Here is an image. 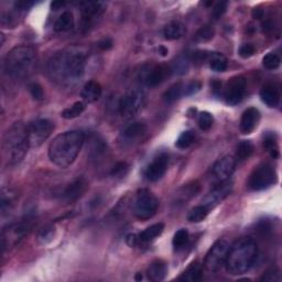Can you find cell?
<instances>
[{"mask_svg":"<svg viewBox=\"0 0 282 282\" xmlns=\"http://www.w3.org/2000/svg\"><path fill=\"white\" fill-rule=\"evenodd\" d=\"M89 51L80 45H72L56 52L48 63L51 80L63 86H71L83 76Z\"/></svg>","mask_w":282,"mask_h":282,"instance_id":"6da1fadb","label":"cell"},{"mask_svg":"<svg viewBox=\"0 0 282 282\" xmlns=\"http://www.w3.org/2000/svg\"><path fill=\"white\" fill-rule=\"evenodd\" d=\"M84 141L85 135L82 131L72 130L61 133L50 143L49 159L59 168H69L78 158Z\"/></svg>","mask_w":282,"mask_h":282,"instance_id":"7a4b0ae2","label":"cell"},{"mask_svg":"<svg viewBox=\"0 0 282 282\" xmlns=\"http://www.w3.org/2000/svg\"><path fill=\"white\" fill-rule=\"evenodd\" d=\"M258 256V247L255 240L250 237H243L236 240L229 247L225 267L229 275H244L254 266Z\"/></svg>","mask_w":282,"mask_h":282,"instance_id":"3957f363","label":"cell"},{"mask_svg":"<svg viewBox=\"0 0 282 282\" xmlns=\"http://www.w3.org/2000/svg\"><path fill=\"white\" fill-rule=\"evenodd\" d=\"M30 147L28 127L18 121L9 128L3 136V157L8 165L16 166L21 162Z\"/></svg>","mask_w":282,"mask_h":282,"instance_id":"277c9868","label":"cell"},{"mask_svg":"<svg viewBox=\"0 0 282 282\" xmlns=\"http://www.w3.org/2000/svg\"><path fill=\"white\" fill-rule=\"evenodd\" d=\"M35 62V50L29 45H19L7 53L3 60V71L10 78L22 79L31 73Z\"/></svg>","mask_w":282,"mask_h":282,"instance_id":"5b68a950","label":"cell"},{"mask_svg":"<svg viewBox=\"0 0 282 282\" xmlns=\"http://www.w3.org/2000/svg\"><path fill=\"white\" fill-rule=\"evenodd\" d=\"M159 199L149 189L143 188L138 192L133 203V214L138 219L147 220L152 218L158 212Z\"/></svg>","mask_w":282,"mask_h":282,"instance_id":"8992f818","label":"cell"},{"mask_svg":"<svg viewBox=\"0 0 282 282\" xmlns=\"http://www.w3.org/2000/svg\"><path fill=\"white\" fill-rule=\"evenodd\" d=\"M229 244L224 239H219L215 243L211 248H209L208 253L205 256L204 260V268L208 273H217L225 266L227 259L228 250H229Z\"/></svg>","mask_w":282,"mask_h":282,"instance_id":"52a82bcc","label":"cell"},{"mask_svg":"<svg viewBox=\"0 0 282 282\" xmlns=\"http://www.w3.org/2000/svg\"><path fill=\"white\" fill-rule=\"evenodd\" d=\"M146 105L145 92L138 89H132L121 97L118 104L120 114L125 117H132L142 110Z\"/></svg>","mask_w":282,"mask_h":282,"instance_id":"ba28073f","label":"cell"},{"mask_svg":"<svg viewBox=\"0 0 282 282\" xmlns=\"http://www.w3.org/2000/svg\"><path fill=\"white\" fill-rule=\"evenodd\" d=\"M277 181L275 169L268 163L258 166L250 174L248 186L253 191H263L274 186Z\"/></svg>","mask_w":282,"mask_h":282,"instance_id":"9c48e42d","label":"cell"},{"mask_svg":"<svg viewBox=\"0 0 282 282\" xmlns=\"http://www.w3.org/2000/svg\"><path fill=\"white\" fill-rule=\"evenodd\" d=\"M54 126L49 119H37L28 126V135L30 147L37 148L51 136Z\"/></svg>","mask_w":282,"mask_h":282,"instance_id":"30bf717a","label":"cell"},{"mask_svg":"<svg viewBox=\"0 0 282 282\" xmlns=\"http://www.w3.org/2000/svg\"><path fill=\"white\" fill-rule=\"evenodd\" d=\"M106 6L107 4L102 1H85L81 3L82 28L85 31H89L91 28L94 27L97 19H99L104 13Z\"/></svg>","mask_w":282,"mask_h":282,"instance_id":"8fae6325","label":"cell"},{"mask_svg":"<svg viewBox=\"0 0 282 282\" xmlns=\"http://www.w3.org/2000/svg\"><path fill=\"white\" fill-rule=\"evenodd\" d=\"M247 90V80L244 76L238 75L230 79L224 92L225 100L228 105L235 106L243 100Z\"/></svg>","mask_w":282,"mask_h":282,"instance_id":"7c38bea8","label":"cell"},{"mask_svg":"<svg viewBox=\"0 0 282 282\" xmlns=\"http://www.w3.org/2000/svg\"><path fill=\"white\" fill-rule=\"evenodd\" d=\"M147 133V126L143 122H132L124 128L119 137L122 147H131L143 139Z\"/></svg>","mask_w":282,"mask_h":282,"instance_id":"4fadbf2b","label":"cell"},{"mask_svg":"<svg viewBox=\"0 0 282 282\" xmlns=\"http://www.w3.org/2000/svg\"><path fill=\"white\" fill-rule=\"evenodd\" d=\"M232 189H233V183L229 180L219 182L217 186L214 187L212 191L204 197L203 205H205V206L208 207L209 209L214 208L229 195Z\"/></svg>","mask_w":282,"mask_h":282,"instance_id":"5bb4252c","label":"cell"},{"mask_svg":"<svg viewBox=\"0 0 282 282\" xmlns=\"http://www.w3.org/2000/svg\"><path fill=\"white\" fill-rule=\"evenodd\" d=\"M169 166V156L167 153H160L148 165L145 170V177L148 181L156 182L165 176Z\"/></svg>","mask_w":282,"mask_h":282,"instance_id":"9a60e30c","label":"cell"},{"mask_svg":"<svg viewBox=\"0 0 282 282\" xmlns=\"http://www.w3.org/2000/svg\"><path fill=\"white\" fill-rule=\"evenodd\" d=\"M172 73L171 68L168 65H155L150 68L149 70H147L143 76V82L148 87H157L159 85H161L163 82H165L169 75Z\"/></svg>","mask_w":282,"mask_h":282,"instance_id":"2e32d148","label":"cell"},{"mask_svg":"<svg viewBox=\"0 0 282 282\" xmlns=\"http://www.w3.org/2000/svg\"><path fill=\"white\" fill-rule=\"evenodd\" d=\"M87 188H89V182H87L84 178L75 179L74 181H72L70 184H68V187L64 188L61 197H62L63 201H65L66 203H73L84 195Z\"/></svg>","mask_w":282,"mask_h":282,"instance_id":"e0dca14e","label":"cell"},{"mask_svg":"<svg viewBox=\"0 0 282 282\" xmlns=\"http://www.w3.org/2000/svg\"><path fill=\"white\" fill-rule=\"evenodd\" d=\"M236 168V159L232 156H225L215 162L213 166V174L219 182L229 180Z\"/></svg>","mask_w":282,"mask_h":282,"instance_id":"ac0fdd59","label":"cell"},{"mask_svg":"<svg viewBox=\"0 0 282 282\" xmlns=\"http://www.w3.org/2000/svg\"><path fill=\"white\" fill-rule=\"evenodd\" d=\"M260 120V112L257 108L255 107H250L247 108L242 115L240 118V131H242L244 135H249V133L253 132L256 127L258 126V122Z\"/></svg>","mask_w":282,"mask_h":282,"instance_id":"d6986e66","label":"cell"},{"mask_svg":"<svg viewBox=\"0 0 282 282\" xmlns=\"http://www.w3.org/2000/svg\"><path fill=\"white\" fill-rule=\"evenodd\" d=\"M260 98L270 108H276L280 102V91L274 84H266L260 91Z\"/></svg>","mask_w":282,"mask_h":282,"instance_id":"ffe728a7","label":"cell"},{"mask_svg":"<svg viewBox=\"0 0 282 282\" xmlns=\"http://www.w3.org/2000/svg\"><path fill=\"white\" fill-rule=\"evenodd\" d=\"M101 86L96 81H90L84 85L82 90L81 96L84 101L86 102H95L100 98L101 96Z\"/></svg>","mask_w":282,"mask_h":282,"instance_id":"44dd1931","label":"cell"},{"mask_svg":"<svg viewBox=\"0 0 282 282\" xmlns=\"http://www.w3.org/2000/svg\"><path fill=\"white\" fill-rule=\"evenodd\" d=\"M187 32V28L180 21H172L168 23L163 29V35L165 39L169 41H174L181 39Z\"/></svg>","mask_w":282,"mask_h":282,"instance_id":"7402d4cb","label":"cell"},{"mask_svg":"<svg viewBox=\"0 0 282 282\" xmlns=\"http://www.w3.org/2000/svg\"><path fill=\"white\" fill-rule=\"evenodd\" d=\"M167 274H168L167 265L159 260L152 263L147 271L148 279L153 282H160L162 280H165Z\"/></svg>","mask_w":282,"mask_h":282,"instance_id":"603a6c76","label":"cell"},{"mask_svg":"<svg viewBox=\"0 0 282 282\" xmlns=\"http://www.w3.org/2000/svg\"><path fill=\"white\" fill-rule=\"evenodd\" d=\"M203 276V267L198 263V261H194L188 267V269L184 271L182 276L179 278L181 281H188V282H195L201 280Z\"/></svg>","mask_w":282,"mask_h":282,"instance_id":"cb8c5ba5","label":"cell"},{"mask_svg":"<svg viewBox=\"0 0 282 282\" xmlns=\"http://www.w3.org/2000/svg\"><path fill=\"white\" fill-rule=\"evenodd\" d=\"M163 230H165V224L163 223L153 224L151 226L146 228L139 236H138V237H139V242L150 243L152 240L158 238L159 236L163 233Z\"/></svg>","mask_w":282,"mask_h":282,"instance_id":"d4e9b609","label":"cell"},{"mask_svg":"<svg viewBox=\"0 0 282 282\" xmlns=\"http://www.w3.org/2000/svg\"><path fill=\"white\" fill-rule=\"evenodd\" d=\"M74 23H75V20H74L73 13L70 11H65L61 14L58 19H56V21L54 23V31L56 32L69 31V30L73 29Z\"/></svg>","mask_w":282,"mask_h":282,"instance_id":"484cf974","label":"cell"},{"mask_svg":"<svg viewBox=\"0 0 282 282\" xmlns=\"http://www.w3.org/2000/svg\"><path fill=\"white\" fill-rule=\"evenodd\" d=\"M184 85L182 82H178V83L173 84L170 89L166 91V93L163 94V100H165L167 104H173L177 100L181 98L182 96H184Z\"/></svg>","mask_w":282,"mask_h":282,"instance_id":"4316f807","label":"cell"},{"mask_svg":"<svg viewBox=\"0 0 282 282\" xmlns=\"http://www.w3.org/2000/svg\"><path fill=\"white\" fill-rule=\"evenodd\" d=\"M209 211H211V209L203 204L194 206L188 214V220L191 223H201L207 217Z\"/></svg>","mask_w":282,"mask_h":282,"instance_id":"83f0119b","label":"cell"},{"mask_svg":"<svg viewBox=\"0 0 282 282\" xmlns=\"http://www.w3.org/2000/svg\"><path fill=\"white\" fill-rule=\"evenodd\" d=\"M198 191H199V184L197 182H193V183L187 184V186H184L179 189L177 196L181 202H184V201H188V199H189L193 196H195L198 193Z\"/></svg>","mask_w":282,"mask_h":282,"instance_id":"f1b7e54d","label":"cell"},{"mask_svg":"<svg viewBox=\"0 0 282 282\" xmlns=\"http://www.w3.org/2000/svg\"><path fill=\"white\" fill-rule=\"evenodd\" d=\"M254 145L248 140L240 141L237 146V150H236V158L239 161H245L251 157L254 153Z\"/></svg>","mask_w":282,"mask_h":282,"instance_id":"f546056e","label":"cell"},{"mask_svg":"<svg viewBox=\"0 0 282 282\" xmlns=\"http://www.w3.org/2000/svg\"><path fill=\"white\" fill-rule=\"evenodd\" d=\"M85 110V102L83 101H76L69 108H65L61 116L64 119H74V118L81 116Z\"/></svg>","mask_w":282,"mask_h":282,"instance_id":"4dcf8cb0","label":"cell"},{"mask_svg":"<svg viewBox=\"0 0 282 282\" xmlns=\"http://www.w3.org/2000/svg\"><path fill=\"white\" fill-rule=\"evenodd\" d=\"M209 68L214 72H225L227 70V60L224 55L219 53H212L209 58Z\"/></svg>","mask_w":282,"mask_h":282,"instance_id":"1f68e13d","label":"cell"},{"mask_svg":"<svg viewBox=\"0 0 282 282\" xmlns=\"http://www.w3.org/2000/svg\"><path fill=\"white\" fill-rule=\"evenodd\" d=\"M189 240V234L187 229H179L178 232L174 234L173 239H172V245L173 247L177 250H180L186 247Z\"/></svg>","mask_w":282,"mask_h":282,"instance_id":"d6a6232c","label":"cell"},{"mask_svg":"<svg viewBox=\"0 0 282 282\" xmlns=\"http://www.w3.org/2000/svg\"><path fill=\"white\" fill-rule=\"evenodd\" d=\"M194 139H195L194 132L192 130H186L179 136L178 140L176 142V146L177 148H179V149H188V147L192 146Z\"/></svg>","mask_w":282,"mask_h":282,"instance_id":"836d02e7","label":"cell"},{"mask_svg":"<svg viewBox=\"0 0 282 282\" xmlns=\"http://www.w3.org/2000/svg\"><path fill=\"white\" fill-rule=\"evenodd\" d=\"M55 236V227L53 225H49L40 230L38 234V240L40 244L45 245L52 242Z\"/></svg>","mask_w":282,"mask_h":282,"instance_id":"e575fe53","label":"cell"},{"mask_svg":"<svg viewBox=\"0 0 282 282\" xmlns=\"http://www.w3.org/2000/svg\"><path fill=\"white\" fill-rule=\"evenodd\" d=\"M197 124H198L199 129L203 131H208L213 127V124H214V118L212 114H209L208 111H202L201 114L198 115Z\"/></svg>","mask_w":282,"mask_h":282,"instance_id":"d590c367","label":"cell"},{"mask_svg":"<svg viewBox=\"0 0 282 282\" xmlns=\"http://www.w3.org/2000/svg\"><path fill=\"white\" fill-rule=\"evenodd\" d=\"M280 63H281L280 56L274 52L265 55L263 59V65L267 70H270V71L278 69L280 66Z\"/></svg>","mask_w":282,"mask_h":282,"instance_id":"8d00e7d4","label":"cell"},{"mask_svg":"<svg viewBox=\"0 0 282 282\" xmlns=\"http://www.w3.org/2000/svg\"><path fill=\"white\" fill-rule=\"evenodd\" d=\"M130 170V166L128 165L127 162H118L114 166V168L111 169L110 171V177L112 178H116V179H121V178H125L128 172Z\"/></svg>","mask_w":282,"mask_h":282,"instance_id":"74e56055","label":"cell"},{"mask_svg":"<svg viewBox=\"0 0 282 282\" xmlns=\"http://www.w3.org/2000/svg\"><path fill=\"white\" fill-rule=\"evenodd\" d=\"M215 30L212 25H204V27L199 28L198 31L195 34V39L199 42H206V41L212 40L214 38Z\"/></svg>","mask_w":282,"mask_h":282,"instance_id":"f35d334b","label":"cell"},{"mask_svg":"<svg viewBox=\"0 0 282 282\" xmlns=\"http://www.w3.org/2000/svg\"><path fill=\"white\" fill-rule=\"evenodd\" d=\"M264 146L267 150L270 152V155L273 158H278L279 157V149H278V145H277V140L276 138L274 137V135H267L265 137L264 140Z\"/></svg>","mask_w":282,"mask_h":282,"instance_id":"ab89813d","label":"cell"},{"mask_svg":"<svg viewBox=\"0 0 282 282\" xmlns=\"http://www.w3.org/2000/svg\"><path fill=\"white\" fill-rule=\"evenodd\" d=\"M188 62H189V59H183V58L178 59L176 62L173 63V65L170 66L171 72L172 73H177V74L187 73L188 70Z\"/></svg>","mask_w":282,"mask_h":282,"instance_id":"60d3db41","label":"cell"},{"mask_svg":"<svg viewBox=\"0 0 282 282\" xmlns=\"http://www.w3.org/2000/svg\"><path fill=\"white\" fill-rule=\"evenodd\" d=\"M261 281H268V282H279L281 281V274L278 269L271 268L267 270L260 278Z\"/></svg>","mask_w":282,"mask_h":282,"instance_id":"b9f144b4","label":"cell"},{"mask_svg":"<svg viewBox=\"0 0 282 282\" xmlns=\"http://www.w3.org/2000/svg\"><path fill=\"white\" fill-rule=\"evenodd\" d=\"M228 7V2L227 1H218L216 4H215L212 11V18L214 20H218L224 16V13L226 12Z\"/></svg>","mask_w":282,"mask_h":282,"instance_id":"7bdbcfd3","label":"cell"},{"mask_svg":"<svg viewBox=\"0 0 282 282\" xmlns=\"http://www.w3.org/2000/svg\"><path fill=\"white\" fill-rule=\"evenodd\" d=\"M29 92L32 98L35 100H42L44 98V92L42 86L38 83H31L29 85Z\"/></svg>","mask_w":282,"mask_h":282,"instance_id":"ee69618b","label":"cell"},{"mask_svg":"<svg viewBox=\"0 0 282 282\" xmlns=\"http://www.w3.org/2000/svg\"><path fill=\"white\" fill-rule=\"evenodd\" d=\"M13 201H14V197H13V194L11 192L8 191V195H7V193H4V191H2V194H1V211H2V213H6L7 209L9 211L10 207L12 206Z\"/></svg>","mask_w":282,"mask_h":282,"instance_id":"f6af8a7d","label":"cell"},{"mask_svg":"<svg viewBox=\"0 0 282 282\" xmlns=\"http://www.w3.org/2000/svg\"><path fill=\"white\" fill-rule=\"evenodd\" d=\"M256 53V48L254 44L251 43H245L238 50V54L242 56L243 59H249Z\"/></svg>","mask_w":282,"mask_h":282,"instance_id":"bcb514c9","label":"cell"},{"mask_svg":"<svg viewBox=\"0 0 282 282\" xmlns=\"http://www.w3.org/2000/svg\"><path fill=\"white\" fill-rule=\"evenodd\" d=\"M201 87H202L201 82H198V81L189 82V83L187 84L186 87H184V96H191V95L196 94L197 92L201 90Z\"/></svg>","mask_w":282,"mask_h":282,"instance_id":"7dc6e473","label":"cell"},{"mask_svg":"<svg viewBox=\"0 0 282 282\" xmlns=\"http://www.w3.org/2000/svg\"><path fill=\"white\" fill-rule=\"evenodd\" d=\"M34 4L33 1H28V0H22V1H17L14 3V8H16L18 11H24V10H28L29 8H31Z\"/></svg>","mask_w":282,"mask_h":282,"instance_id":"c3c4849f","label":"cell"},{"mask_svg":"<svg viewBox=\"0 0 282 282\" xmlns=\"http://www.w3.org/2000/svg\"><path fill=\"white\" fill-rule=\"evenodd\" d=\"M112 40L109 39V38H105V39H102L100 40L99 42H98V47L100 50L102 51H108L112 48Z\"/></svg>","mask_w":282,"mask_h":282,"instance_id":"681fc988","label":"cell"},{"mask_svg":"<svg viewBox=\"0 0 282 282\" xmlns=\"http://www.w3.org/2000/svg\"><path fill=\"white\" fill-rule=\"evenodd\" d=\"M139 243V237L136 234H129L127 235L126 237V244L129 246V247H135Z\"/></svg>","mask_w":282,"mask_h":282,"instance_id":"f907efd6","label":"cell"},{"mask_svg":"<svg viewBox=\"0 0 282 282\" xmlns=\"http://www.w3.org/2000/svg\"><path fill=\"white\" fill-rule=\"evenodd\" d=\"M265 16V11L263 9H260V8H255L253 10V17L255 19H261V18H264Z\"/></svg>","mask_w":282,"mask_h":282,"instance_id":"816d5d0a","label":"cell"},{"mask_svg":"<svg viewBox=\"0 0 282 282\" xmlns=\"http://www.w3.org/2000/svg\"><path fill=\"white\" fill-rule=\"evenodd\" d=\"M64 6H65V2H62V1H55V2L51 4V7H52V9H54V10H59Z\"/></svg>","mask_w":282,"mask_h":282,"instance_id":"f5cc1de1","label":"cell"},{"mask_svg":"<svg viewBox=\"0 0 282 282\" xmlns=\"http://www.w3.org/2000/svg\"><path fill=\"white\" fill-rule=\"evenodd\" d=\"M159 53H160L162 56H166L168 53V49L165 47H160L159 48Z\"/></svg>","mask_w":282,"mask_h":282,"instance_id":"db71d44e","label":"cell"},{"mask_svg":"<svg viewBox=\"0 0 282 282\" xmlns=\"http://www.w3.org/2000/svg\"><path fill=\"white\" fill-rule=\"evenodd\" d=\"M142 279V275L141 274H138L137 276H136V280H141Z\"/></svg>","mask_w":282,"mask_h":282,"instance_id":"11a10c76","label":"cell"}]
</instances>
